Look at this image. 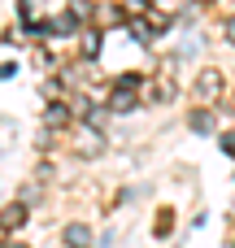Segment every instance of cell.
Listing matches in <instances>:
<instances>
[{
	"instance_id": "52a82bcc",
	"label": "cell",
	"mask_w": 235,
	"mask_h": 248,
	"mask_svg": "<svg viewBox=\"0 0 235 248\" xmlns=\"http://www.w3.org/2000/svg\"><path fill=\"white\" fill-rule=\"evenodd\" d=\"M83 52H87V57H96V52H100V35H96V31L83 39Z\"/></svg>"
},
{
	"instance_id": "9c48e42d",
	"label": "cell",
	"mask_w": 235,
	"mask_h": 248,
	"mask_svg": "<svg viewBox=\"0 0 235 248\" xmlns=\"http://www.w3.org/2000/svg\"><path fill=\"white\" fill-rule=\"evenodd\" d=\"M227 39H235V22H227Z\"/></svg>"
},
{
	"instance_id": "277c9868",
	"label": "cell",
	"mask_w": 235,
	"mask_h": 248,
	"mask_svg": "<svg viewBox=\"0 0 235 248\" xmlns=\"http://www.w3.org/2000/svg\"><path fill=\"white\" fill-rule=\"evenodd\" d=\"M192 131H214V113H192Z\"/></svg>"
},
{
	"instance_id": "6da1fadb",
	"label": "cell",
	"mask_w": 235,
	"mask_h": 248,
	"mask_svg": "<svg viewBox=\"0 0 235 248\" xmlns=\"http://www.w3.org/2000/svg\"><path fill=\"white\" fill-rule=\"evenodd\" d=\"M222 92V74L218 70H201V78H196V100H214Z\"/></svg>"
},
{
	"instance_id": "30bf717a",
	"label": "cell",
	"mask_w": 235,
	"mask_h": 248,
	"mask_svg": "<svg viewBox=\"0 0 235 248\" xmlns=\"http://www.w3.org/2000/svg\"><path fill=\"white\" fill-rule=\"evenodd\" d=\"M13 248H26V244H13Z\"/></svg>"
},
{
	"instance_id": "7a4b0ae2",
	"label": "cell",
	"mask_w": 235,
	"mask_h": 248,
	"mask_svg": "<svg viewBox=\"0 0 235 248\" xmlns=\"http://www.w3.org/2000/svg\"><path fill=\"white\" fill-rule=\"evenodd\" d=\"M22 222H26V205H4V209H0V231H4V235L17 231Z\"/></svg>"
},
{
	"instance_id": "8992f818",
	"label": "cell",
	"mask_w": 235,
	"mask_h": 248,
	"mask_svg": "<svg viewBox=\"0 0 235 248\" xmlns=\"http://www.w3.org/2000/svg\"><path fill=\"white\" fill-rule=\"evenodd\" d=\"M170 227H174V214H157V227H153V231H157V235H170Z\"/></svg>"
},
{
	"instance_id": "5b68a950",
	"label": "cell",
	"mask_w": 235,
	"mask_h": 248,
	"mask_svg": "<svg viewBox=\"0 0 235 248\" xmlns=\"http://www.w3.org/2000/svg\"><path fill=\"white\" fill-rule=\"evenodd\" d=\"M44 118H48V126H61V122H65V118H70V113H65V109H61V105H52V109H48V113H44Z\"/></svg>"
},
{
	"instance_id": "3957f363",
	"label": "cell",
	"mask_w": 235,
	"mask_h": 248,
	"mask_svg": "<svg viewBox=\"0 0 235 248\" xmlns=\"http://www.w3.org/2000/svg\"><path fill=\"white\" fill-rule=\"evenodd\" d=\"M61 240H65L70 248H92V231H87L83 222H70V227L61 231Z\"/></svg>"
},
{
	"instance_id": "ba28073f",
	"label": "cell",
	"mask_w": 235,
	"mask_h": 248,
	"mask_svg": "<svg viewBox=\"0 0 235 248\" xmlns=\"http://www.w3.org/2000/svg\"><path fill=\"white\" fill-rule=\"evenodd\" d=\"M222 153H235V135H222Z\"/></svg>"
}]
</instances>
